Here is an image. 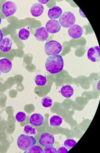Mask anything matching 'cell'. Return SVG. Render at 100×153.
<instances>
[{
    "label": "cell",
    "instance_id": "1",
    "mask_svg": "<svg viewBox=\"0 0 100 153\" xmlns=\"http://www.w3.org/2000/svg\"><path fill=\"white\" fill-rule=\"evenodd\" d=\"M64 60L60 55L50 56L45 61V68L52 74L59 73L63 69Z\"/></svg>",
    "mask_w": 100,
    "mask_h": 153
},
{
    "label": "cell",
    "instance_id": "2",
    "mask_svg": "<svg viewBox=\"0 0 100 153\" xmlns=\"http://www.w3.org/2000/svg\"><path fill=\"white\" fill-rule=\"evenodd\" d=\"M36 143V138L32 135H21L17 139V146L20 149L23 151H26Z\"/></svg>",
    "mask_w": 100,
    "mask_h": 153
},
{
    "label": "cell",
    "instance_id": "3",
    "mask_svg": "<svg viewBox=\"0 0 100 153\" xmlns=\"http://www.w3.org/2000/svg\"><path fill=\"white\" fill-rule=\"evenodd\" d=\"M44 49L47 55L55 56L60 53L63 50V47L58 41L51 40L46 43Z\"/></svg>",
    "mask_w": 100,
    "mask_h": 153
},
{
    "label": "cell",
    "instance_id": "4",
    "mask_svg": "<svg viewBox=\"0 0 100 153\" xmlns=\"http://www.w3.org/2000/svg\"><path fill=\"white\" fill-rule=\"evenodd\" d=\"M75 21V17L72 12H66L62 13V15L59 17L58 22L61 26H63V27L66 28H70L71 26L74 25Z\"/></svg>",
    "mask_w": 100,
    "mask_h": 153
},
{
    "label": "cell",
    "instance_id": "5",
    "mask_svg": "<svg viewBox=\"0 0 100 153\" xmlns=\"http://www.w3.org/2000/svg\"><path fill=\"white\" fill-rule=\"evenodd\" d=\"M1 11L4 15L7 17H10L13 15V14L15 13L17 11L16 4L13 1H5L3 4Z\"/></svg>",
    "mask_w": 100,
    "mask_h": 153
},
{
    "label": "cell",
    "instance_id": "6",
    "mask_svg": "<svg viewBox=\"0 0 100 153\" xmlns=\"http://www.w3.org/2000/svg\"><path fill=\"white\" fill-rule=\"evenodd\" d=\"M55 142L54 137L49 133H41L39 138V143L41 146H46L48 145H53Z\"/></svg>",
    "mask_w": 100,
    "mask_h": 153
},
{
    "label": "cell",
    "instance_id": "7",
    "mask_svg": "<svg viewBox=\"0 0 100 153\" xmlns=\"http://www.w3.org/2000/svg\"><path fill=\"white\" fill-rule=\"evenodd\" d=\"M45 29L48 33L54 34V33H58L61 30V26L58 21L50 19L46 23Z\"/></svg>",
    "mask_w": 100,
    "mask_h": 153
},
{
    "label": "cell",
    "instance_id": "8",
    "mask_svg": "<svg viewBox=\"0 0 100 153\" xmlns=\"http://www.w3.org/2000/svg\"><path fill=\"white\" fill-rule=\"evenodd\" d=\"M69 36L73 39H78L82 36L83 29L78 25H74L71 26L68 30Z\"/></svg>",
    "mask_w": 100,
    "mask_h": 153
},
{
    "label": "cell",
    "instance_id": "9",
    "mask_svg": "<svg viewBox=\"0 0 100 153\" xmlns=\"http://www.w3.org/2000/svg\"><path fill=\"white\" fill-rule=\"evenodd\" d=\"M88 59L92 62H98L100 58V48L99 46H94L90 48L87 51Z\"/></svg>",
    "mask_w": 100,
    "mask_h": 153
},
{
    "label": "cell",
    "instance_id": "10",
    "mask_svg": "<svg viewBox=\"0 0 100 153\" xmlns=\"http://www.w3.org/2000/svg\"><path fill=\"white\" fill-rule=\"evenodd\" d=\"M44 122V118L42 115L39 113L32 114L30 117V123L34 126H40Z\"/></svg>",
    "mask_w": 100,
    "mask_h": 153
},
{
    "label": "cell",
    "instance_id": "11",
    "mask_svg": "<svg viewBox=\"0 0 100 153\" xmlns=\"http://www.w3.org/2000/svg\"><path fill=\"white\" fill-rule=\"evenodd\" d=\"M35 36L37 40L40 42H44L48 38L49 33L47 32L45 27H41L36 30Z\"/></svg>",
    "mask_w": 100,
    "mask_h": 153
},
{
    "label": "cell",
    "instance_id": "12",
    "mask_svg": "<svg viewBox=\"0 0 100 153\" xmlns=\"http://www.w3.org/2000/svg\"><path fill=\"white\" fill-rule=\"evenodd\" d=\"M12 68V62L7 58L0 59V71L3 74L8 73Z\"/></svg>",
    "mask_w": 100,
    "mask_h": 153
},
{
    "label": "cell",
    "instance_id": "13",
    "mask_svg": "<svg viewBox=\"0 0 100 153\" xmlns=\"http://www.w3.org/2000/svg\"><path fill=\"white\" fill-rule=\"evenodd\" d=\"M44 6H43V4L39 3H35L33 4L32 7H31L30 12L33 17H37L41 16V14L43 13V12H44Z\"/></svg>",
    "mask_w": 100,
    "mask_h": 153
},
{
    "label": "cell",
    "instance_id": "14",
    "mask_svg": "<svg viewBox=\"0 0 100 153\" xmlns=\"http://www.w3.org/2000/svg\"><path fill=\"white\" fill-rule=\"evenodd\" d=\"M13 42L10 38H3L0 44V51L2 52H8L12 49Z\"/></svg>",
    "mask_w": 100,
    "mask_h": 153
},
{
    "label": "cell",
    "instance_id": "15",
    "mask_svg": "<svg viewBox=\"0 0 100 153\" xmlns=\"http://www.w3.org/2000/svg\"><path fill=\"white\" fill-rule=\"evenodd\" d=\"M62 15V9L58 6H55L53 8L49 9L48 12V16L50 19H58Z\"/></svg>",
    "mask_w": 100,
    "mask_h": 153
},
{
    "label": "cell",
    "instance_id": "16",
    "mask_svg": "<svg viewBox=\"0 0 100 153\" xmlns=\"http://www.w3.org/2000/svg\"><path fill=\"white\" fill-rule=\"evenodd\" d=\"M61 94L66 98H69L73 96L74 93V89L70 85H65L61 89Z\"/></svg>",
    "mask_w": 100,
    "mask_h": 153
},
{
    "label": "cell",
    "instance_id": "17",
    "mask_svg": "<svg viewBox=\"0 0 100 153\" xmlns=\"http://www.w3.org/2000/svg\"><path fill=\"white\" fill-rule=\"evenodd\" d=\"M63 123V118L59 116H53L50 118L49 124L52 127H56L59 126Z\"/></svg>",
    "mask_w": 100,
    "mask_h": 153
},
{
    "label": "cell",
    "instance_id": "18",
    "mask_svg": "<svg viewBox=\"0 0 100 153\" xmlns=\"http://www.w3.org/2000/svg\"><path fill=\"white\" fill-rule=\"evenodd\" d=\"M47 78L41 75H37L35 78V82L37 85L44 86L47 83Z\"/></svg>",
    "mask_w": 100,
    "mask_h": 153
},
{
    "label": "cell",
    "instance_id": "19",
    "mask_svg": "<svg viewBox=\"0 0 100 153\" xmlns=\"http://www.w3.org/2000/svg\"><path fill=\"white\" fill-rule=\"evenodd\" d=\"M30 36V31L26 30L25 28L21 29V30L19 32V38H20L21 40H26L29 38Z\"/></svg>",
    "mask_w": 100,
    "mask_h": 153
},
{
    "label": "cell",
    "instance_id": "20",
    "mask_svg": "<svg viewBox=\"0 0 100 153\" xmlns=\"http://www.w3.org/2000/svg\"><path fill=\"white\" fill-rule=\"evenodd\" d=\"M24 153H44V150L42 148L37 145H33L26 151H24Z\"/></svg>",
    "mask_w": 100,
    "mask_h": 153
},
{
    "label": "cell",
    "instance_id": "21",
    "mask_svg": "<svg viewBox=\"0 0 100 153\" xmlns=\"http://www.w3.org/2000/svg\"><path fill=\"white\" fill-rule=\"evenodd\" d=\"M24 131L27 135H36L37 131L36 128L30 125H26L24 128Z\"/></svg>",
    "mask_w": 100,
    "mask_h": 153
},
{
    "label": "cell",
    "instance_id": "22",
    "mask_svg": "<svg viewBox=\"0 0 100 153\" xmlns=\"http://www.w3.org/2000/svg\"><path fill=\"white\" fill-rule=\"evenodd\" d=\"M41 104L45 108H49L53 105V100L49 97H45L41 100Z\"/></svg>",
    "mask_w": 100,
    "mask_h": 153
},
{
    "label": "cell",
    "instance_id": "23",
    "mask_svg": "<svg viewBox=\"0 0 100 153\" xmlns=\"http://www.w3.org/2000/svg\"><path fill=\"white\" fill-rule=\"evenodd\" d=\"M26 114L25 112H18L16 116V119L17 122L19 123H22L26 119Z\"/></svg>",
    "mask_w": 100,
    "mask_h": 153
},
{
    "label": "cell",
    "instance_id": "24",
    "mask_svg": "<svg viewBox=\"0 0 100 153\" xmlns=\"http://www.w3.org/2000/svg\"><path fill=\"white\" fill-rule=\"evenodd\" d=\"M77 143L76 141L73 139H67L64 142V147L67 148L68 150H70L71 148L73 147V146Z\"/></svg>",
    "mask_w": 100,
    "mask_h": 153
},
{
    "label": "cell",
    "instance_id": "25",
    "mask_svg": "<svg viewBox=\"0 0 100 153\" xmlns=\"http://www.w3.org/2000/svg\"><path fill=\"white\" fill-rule=\"evenodd\" d=\"M44 153H58V151L52 145H48L45 146Z\"/></svg>",
    "mask_w": 100,
    "mask_h": 153
},
{
    "label": "cell",
    "instance_id": "26",
    "mask_svg": "<svg viewBox=\"0 0 100 153\" xmlns=\"http://www.w3.org/2000/svg\"><path fill=\"white\" fill-rule=\"evenodd\" d=\"M68 151L69 150L65 147H60L58 149V150H57L58 153H66L68 152Z\"/></svg>",
    "mask_w": 100,
    "mask_h": 153
},
{
    "label": "cell",
    "instance_id": "27",
    "mask_svg": "<svg viewBox=\"0 0 100 153\" xmlns=\"http://www.w3.org/2000/svg\"><path fill=\"white\" fill-rule=\"evenodd\" d=\"M3 39V32L1 31V29H0V44L2 41V40Z\"/></svg>",
    "mask_w": 100,
    "mask_h": 153
},
{
    "label": "cell",
    "instance_id": "28",
    "mask_svg": "<svg viewBox=\"0 0 100 153\" xmlns=\"http://www.w3.org/2000/svg\"><path fill=\"white\" fill-rule=\"evenodd\" d=\"M49 1V0H47V1H42V0H39V3H40V4H46V3H48Z\"/></svg>",
    "mask_w": 100,
    "mask_h": 153
},
{
    "label": "cell",
    "instance_id": "29",
    "mask_svg": "<svg viewBox=\"0 0 100 153\" xmlns=\"http://www.w3.org/2000/svg\"><path fill=\"white\" fill-rule=\"evenodd\" d=\"M1 18L0 17V25H1Z\"/></svg>",
    "mask_w": 100,
    "mask_h": 153
},
{
    "label": "cell",
    "instance_id": "30",
    "mask_svg": "<svg viewBox=\"0 0 100 153\" xmlns=\"http://www.w3.org/2000/svg\"><path fill=\"white\" fill-rule=\"evenodd\" d=\"M0 76H1V71H0Z\"/></svg>",
    "mask_w": 100,
    "mask_h": 153
}]
</instances>
